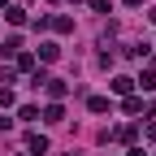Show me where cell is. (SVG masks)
<instances>
[{"mask_svg":"<svg viewBox=\"0 0 156 156\" xmlns=\"http://www.w3.org/2000/svg\"><path fill=\"white\" fill-rule=\"evenodd\" d=\"M17 117H22V122H39V104H22Z\"/></svg>","mask_w":156,"mask_h":156,"instance_id":"4fadbf2b","label":"cell"},{"mask_svg":"<svg viewBox=\"0 0 156 156\" xmlns=\"http://www.w3.org/2000/svg\"><path fill=\"white\" fill-rule=\"evenodd\" d=\"M17 156H26V152H17Z\"/></svg>","mask_w":156,"mask_h":156,"instance_id":"603a6c76","label":"cell"},{"mask_svg":"<svg viewBox=\"0 0 156 156\" xmlns=\"http://www.w3.org/2000/svg\"><path fill=\"white\" fill-rule=\"evenodd\" d=\"M0 9H9V0H0Z\"/></svg>","mask_w":156,"mask_h":156,"instance_id":"7402d4cb","label":"cell"},{"mask_svg":"<svg viewBox=\"0 0 156 156\" xmlns=\"http://www.w3.org/2000/svg\"><path fill=\"white\" fill-rule=\"evenodd\" d=\"M147 17H152V22H156V5H152V9H147Z\"/></svg>","mask_w":156,"mask_h":156,"instance_id":"44dd1931","label":"cell"},{"mask_svg":"<svg viewBox=\"0 0 156 156\" xmlns=\"http://www.w3.org/2000/svg\"><path fill=\"white\" fill-rule=\"evenodd\" d=\"M87 9H95V13H108V0H87Z\"/></svg>","mask_w":156,"mask_h":156,"instance_id":"2e32d148","label":"cell"},{"mask_svg":"<svg viewBox=\"0 0 156 156\" xmlns=\"http://www.w3.org/2000/svg\"><path fill=\"white\" fill-rule=\"evenodd\" d=\"M74 156H78V152H74Z\"/></svg>","mask_w":156,"mask_h":156,"instance_id":"d4e9b609","label":"cell"},{"mask_svg":"<svg viewBox=\"0 0 156 156\" xmlns=\"http://www.w3.org/2000/svg\"><path fill=\"white\" fill-rule=\"evenodd\" d=\"M87 108H91V113H108V108H113V100H108V95H91Z\"/></svg>","mask_w":156,"mask_h":156,"instance_id":"ba28073f","label":"cell"},{"mask_svg":"<svg viewBox=\"0 0 156 156\" xmlns=\"http://www.w3.org/2000/svg\"><path fill=\"white\" fill-rule=\"evenodd\" d=\"M44 91L52 95V104H61L65 95H69V83H61V78H48V83H44Z\"/></svg>","mask_w":156,"mask_h":156,"instance_id":"7a4b0ae2","label":"cell"},{"mask_svg":"<svg viewBox=\"0 0 156 156\" xmlns=\"http://www.w3.org/2000/svg\"><path fill=\"white\" fill-rule=\"evenodd\" d=\"M122 5H130V9H139V5H143V0H122Z\"/></svg>","mask_w":156,"mask_h":156,"instance_id":"ffe728a7","label":"cell"},{"mask_svg":"<svg viewBox=\"0 0 156 156\" xmlns=\"http://www.w3.org/2000/svg\"><path fill=\"white\" fill-rule=\"evenodd\" d=\"M134 87H143V91H156V74H152V69H143L139 78H134Z\"/></svg>","mask_w":156,"mask_h":156,"instance_id":"7c38bea8","label":"cell"},{"mask_svg":"<svg viewBox=\"0 0 156 156\" xmlns=\"http://www.w3.org/2000/svg\"><path fill=\"white\" fill-rule=\"evenodd\" d=\"M52 5H56V0H52Z\"/></svg>","mask_w":156,"mask_h":156,"instance_id":"cb8c5ba5","label":"cell"},{"mask_svg":"<svg viewBox=\"0 0 156 156\" xmlns=\"http://www.w3.org/2000/svg\"><path fill=\"white\" fill-rule=\"evenodd\" d=\"M104 139H113V143H134V126H117V130H108Z\"/></svg>","mask_w":156,"mask_h":156,"instance_id":"8992f818","label":"cell"},{"mask_svg":"<svg viewBox=\"0 0 156 156\" xmlns=\"http://www.w3.org/2000/svg\"><path fill=\"white\" fill-rule=\"evenodd\" d=\"M143 134H147L152 143H156V122H147V126H143Z\"/></svg>","mask_w":156,"mask_h":156,"instance_id":"e0dca14e","label":"cell"},{"mask_svg":"<svg viewBox=\"0 0 156 156\" xmlns=\"http://www.w3.org/2000/svg\"><path fill=\"white\" fill-rule=\"evenodd\" d=\"M35 69H39L35 52H17V56H13V74H35Z\"/></svg>","mask_w":156,"mask_h":156,"instance_id":"6da1fadb","label":"cell"},{"mask_svg":"<svg viewBox=\"0 0 156 156\" xmlns=\"http://www.w3.org/2000/svg\"><path fill=\"white\" fill-rule=\"evenodd\" d=\"M48 147H52V143L44 139V134H26V152H30V156H44Z\"/></svg>","mask_w":156,"mask_h":156,"instance_id":"277c9868","label":"cell"},{"mask_svg":"<svg viewBox=\"0 0 156 156\" xmlns=\"http://www.w3.org/2000/svg\"><path fill=\"white\" fill-rule=\"evenodd\" d=\"M5 17H9L13 26H22V22H26V9H22V5H9V9H5Z\"/></svg>","mask_w":156,"mask_h":156,"instance_id":"9c48e42d","label":"cell"},{"mask_svg":"<svg viewBox=\"0 0 156 156\" xmlns=\"http://www.w3.org/2000/svg\"><path fill=\"white\" fill-rule=\"evenodd\" d=\"M56 56H61V48H56L52 39H48V44H39V56H35V61H44V65H52Z\"/></svg>","mask_w":156,"mask_h":156,"instance_id":"5b68a950","label":"cell"},{"mask_svg":"<svg viewBox=\"0 0 156 156\" xmlns=\"http://www.w3.org/2000/svg\"><path fill=\"white\" fill-rule=\"evenodd\" d=\"M126 156H147V152H143V147H130V152H126Z\"/></svg>","mask_w":156,"mask_h":156,"instance_id":"d6986e66","label":"cell"},{"mask_svg":"<svg viewBox=\"0 0 156 156\" xmlns=\"http://www.w3.org/2000/svg\"><path fill=\"white\" fill-rule=\"evenodd\" d=\"M108 87H113L117 95H134V78H126V74H117V78H113Z\"/></svg>","mask_w":156,"mask_h":156,"instance_id":"52a82bcc","label":"cell"},{"mask_svg":"<svg viewBox=\"0 0 156 156\" xmlns=\"http://www.w3.org/2000/svg\"><path fill=\"white\" fill-rule=\"evenodd\" d=\"M0 108H13V91L9 87H0Z\"/></svg>","mask_w":156,"mask_h":156,"instance_id":"9a60e30c","label":"cell"},{"mask_svg":"<svg viewBox=\"0 0 156 156\" xmlns=\"http://www.w3.org/2000/svg\"><path fill=\"white\" fill-rule=\"evenodd\" d=\"M9 126H13V122H9V117H5V113H0V130H9Z\"/></svg>","mask_w":156,"mask_h":156,"instance_id":"ac0fdd59","label":"cell"},{"mask_svg":"<svg viewBox=\"0 0 156 156\" xmlns=\"http://www.w3.org/2000/svg\"><path fill=\"white\" fill-rule=\"evenodd\" d=\"M52 30H61V35H69V30H74V17H65V13H56V17H52Z\"/></svg>","mask_w":156,"mask_h":156,"instance_id":"30bf717a","label":"cell"},{"mask_svg":"<svg viewBox=\"0 0 156 156\" xmlns=\"http://www.w3.org/2000/svg\"><path fill=\"white\" fill-rule=\"evenodd\" d=\"M39 117H44L48 126H61V122H65V104H48L44 113H39Z\"/></svg>","mask_w":156,"mask_h":156,"instance_id":"3957f363","label":"cell"},{"mask_svg":"<svg viewBox=\"0 0 156 156\" xmlns=\"http://www.w3.org/2000/svg\"><path fill=\"white\" fill-rule=\"evenodd\" d=\"M122 108L134 117V113H143V100H139V95H126V104H122Z\"/></svg>","mask_w":156,"mask_h":156,"instance_id":"5bb4252c","label":"cell"},{"mask_svg":"<svg viewBox=\"0 0 156 156\" xmlns=\"http://www.w3.org/2000/svg\"><path fill=\"white\" fill-rule=\"evenodd\" d=\"M122 52L130 56V61H143V56H147V44H126Z\"/></svg>","mask_w":156,"mask_h":156,"instance_id":"8fae6325","label":"cell"}]
</instances>
